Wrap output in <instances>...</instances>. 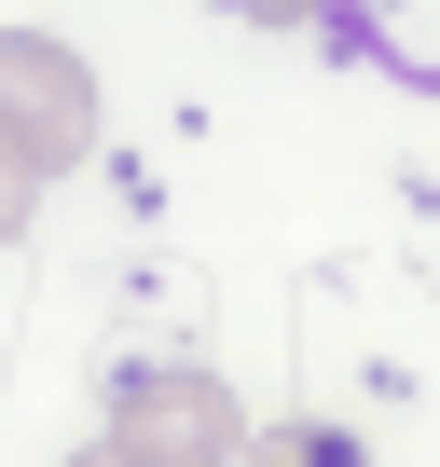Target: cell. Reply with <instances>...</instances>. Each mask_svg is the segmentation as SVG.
Instances as JSON below:
<instances>
[{
    "label": "cell",
    "mask_w": 440,
    "mask_h": 467,
    "mask_svg": "<svg viewBox=\"0 0 440 467\" xmlns=\"http://www.w3.org/2000/svg\"><path fill=\"white\" fill-rule=\"evenodd\" d=\"M235 467H372V453H358V426H330V412H289V426H262Z\"/></svg>",
    "instance_id": "3957f363"
},
{
    "label": "cell",
    "mask_w": 440,
    "mask_h": 467,
    "mask_svg": "<svg viewBox=\"0 0 440 467\" xmlns=\"http://www.w3.org/2000/svg\"><path fill=\"white\" fill-rule=\"evenodd\" d=\"M110 440H138L152 467H235L248 453V412L206 358H124L110 371Z\"/></svg>",
    "instance_id": "6da1fadb"
},
{
    "label": "cell",
    "mask_w": 440,
    "mask_h": 467,
    "mask_svg": "<svg viewBox=\"0 0 440 467\" xmlns=\"http://www.w3.org/2000/svg\"><path fill=\"white\" fill-rule=\"evenodd\" d=\"M235 15H262V28H303V15H330V0H235Z\"/></svg>",
    "instance_id": "5b68a950"
},
{
    "label": "cell",
    "mask_w": 440,
    "mask_h": 467,
    "mask_svg": "<svg viewBox=\"0 0 440 467\" xmlns=\"http://www.w3.org/2000/svg\"><path fill=\"white\" fill-rule=\"evenodd\" d=\"M28 206H42V165H28V151H0V248L28 234Z\"/></svg>",
    "instance_id": "277c9868"
},
{
    "label": "cell",
    "mask_w": 440,
    "mask_h": 467,
    "mask_svg": "<svg viewBox=\"0 0 440 467\" xmlns=\"http://www.w3.org/2000/svg\"><path fill=\"white\" fill-rule=\"evenodd\" d=\"M69 467H152V453H138V440H83Z\"/></svg>",
    "instance_id": "8992f818"
},
{
    "label": "cell",
    "mask_w": 440,
    "mask_h": 467,
    "mask_svg": "<svg viewBox=\"0 0 440 467\" xmlns=\"http://www.w3.org/2000/svg\"><path fill=\"white\" fill-rule=\"evenodd\" d=\"M0 151H28L42 179H69L97 151V69L42 28H0Z\"/></svg>",
    "instance_id": "7a4b0ae2"
}]
</instances>
